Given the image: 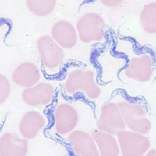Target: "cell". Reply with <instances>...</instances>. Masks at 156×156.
Instances as JSON below:
<instances>
[{"instance_id":"1","label":"cell","mask_w":156,"mask_h":156,"mask_svg":"<svg viewBox=\"0 0 156 156\" xmlns=\"http://www.w3.org/2000/svg\"><path fill=\"white\" fill-rule=\"evenodd\" d=\"M118 105L126 126L130 130L144 135L151 131V122L141 105L129 101H121Z\"/></svg>"},{"instance_id":"2","label":"cell","mask_w":156,"mask_h":156,"mask_svg":"<svg viewBox=\"0 0 156 156\" xmlns=\"http://www.w3.org/2000/svg\"><path fill=\"white\" fill-rule=\"evenodd\" d=\"M65 88L69 93L82 91L90 99L98 98L101 93L91 71L76 69L71 72L65 81Z\"/></svg>"},{"instance_id":"3","label":"cell","mask_w":156,"mask_h":156,"mask_svg":"<svg viewBox=\"0 0 156 156\" xmlns=\"http://www.w3.org/2000/svg\"><path fill=\"white\" fill-rule=\"evenodd\" d=\"M122 156H144L150 149L151 142L144 135L132 130H122L117 135Z\"/></svg>"},{"instance_id":"4","label":"cell","mask_w":156,"mask_h":156,"mask_svg":"<svg viewBox=\"0 0 156 156\" xmlns=\"http://www.w3.org/2000/svg\"><path fill=\"white\" fill-rule=\"evenodd\" d=\"M126 127L118 104L108 102L102 107L98 122L99 130L117 135Z\"/></svg>"},{"instance_id":"5","label":"cell","mask_w":156,"mask_h":156,"mask_svg":"<svg viewBox=\"0 0 156 156\" xmlns=\"http://www.w3.org/2000/svg\"><path fill=\"white\" fill-rule=\"evenodd\" d=\"M77 29L79 37L83 42L99 41L103 37L104 21L98 14L88 13L79 20Z\"/></svg>"},{"instance_id":"6","label":"cell","mask_w":156,"mask_h":156,"mask_svg":"<svg viewBox=\"0 0 156 156\" xmlns=\"http://www.w3.org/2000/svg\"><path fill=\"white\" fill-rule=\"evenodd\" d=\"M38 50L44 66L53 69L62 62L64 54L60 45L51 37L42 36L37 41Z\"/></svg>"},{"instance_id":"7","label":"cell","mask_w":156,"mask_h":156,"mask_svg":"<svg viewBox=\"0 0 156 156\" xmlns=\"http://www.w3.org/2000/svg\"><path fill=\"white\" fill-rule=\"evenodd\" d=\"M154 71V62L152 57L144 54L133 57L124 70V74L128 78L139 82H148Z\"/></svg>"},{"instance_id":"8","label":"cell","mask_w":156,"mask_h":156,"mask_svg":"<svg viewBox=\"0 0 156 156\" xmlns=\"http://www.w3.org/2000/svg\"><path fill=\"white\" fill-rule=\"evenodd\" d=\"M78 114L69 104L62 103L54 111V126L56 131L62 135L72 132L78 122Z\"/></svg>"},{"instance_id":"9","label":"cell","mask_w":156,"mask_h":156,"mask_svg":"<svg viewBox=\"0 0 156 156\" xmlns=\"http://www.w3.org/2000/svg\"><path fill=\"white\" fill-rule=\"evenodd\" d=\"M74 152L79 156H100L96 143L90 134L80 130L71 132L68 136Z\"/></svg>"},{"instance_id":"10","label":"cell","mask_w":156,"mask_h":156,"mask_svg":"<svg viewBox=\"0 0 156 156\" xmlns=\"http://www.w3.org/2000/svg\"><path fill=\"white\" fill-rule=\"evenodd\" d=\"M54 95L53 87L48 83L41 82L23 90L21 96L25 103L37 107L49 104Z\"/></svg>"},{"instance_id":"11","label":"cell","mask_w":156,"mask_h":156,"mask_svg":"<svg viewBox=\"0 0 156 156\" xmlns=\"http://www.w3.org/2000/svg\"><path fill=\"white\" fill-rule=\"evenodd\" d=\"M28 143L26 138L17 134L7 132L0 138V156H26Z\"/></svg>"},{"instance_id":"12","label":"cell","mask_w":156,"mask_h":156,"mask_svg":"<svg viewBox=\"0 0 156 156\" xmlns=\"http://www.w3.org/2000/svg\"><path fill=\"white\" fill-rule=\"evenodd\" d=\"M45 124V119L39 112L31 110L26 112L23 116L19 125V130L23 138L32 139L38 135Z\"/></svg>"},{"instance_id":"13","label":"cell","mask_w":156,"mask_h":156,"mask_svg":"<svg viewBox=\"0 0 156 156\" xmlns=\"http://www.w3.org/2000/svg\"><path fill=\"white\" fill-rule=\"evenodd\" d=\"M40 77V73L38 67L30 62L21 64L12 74L13 81L16 84L27 88L37 84Z\"/></svg>"},{"instance_id":"14","label":"cell","mask_w":156,"mask_h":156,"mask_svg":"<svg viewBox=\"0 0 156 156\" xmlns=\"http://www.w3.org/2000/svg\"><path fill=\"white\" fill-rule=\"evenodd\" d=\"M52 35L54 40L65 48H72L77 43L76 30L70 23L66 21L56 23L52 27Z\"/></svg>"},{"instance_id":"15","label":"cell","mask_w":156,"mask_h":156,"mask_svg":"<svg viewBox=\"0 0 156 156\" xmlns=\"http://www.w3.org/2000/svg\"><path fill=\"white\" fill-rule=\"evenodd\" d=\"M92 136L96 143L100 156H118L120 149L118 140L113 134L95 130Z\"/></svg>"},{"instance_id":"16","label":"cell","mask_w":156,"mask_h":156,"mask_svg":"<svg viewBox=\"0 0 156 156\" xmlns=\"http://www.w3.org/2000/svg\"><path fill=\"white\" fill-rule=\"evenodd\" d=\"M140 21L146 32L156 34V2H150L144 7L140 13Z\"/></svg>"},{"instance_id":"17","label":"cell","mask_w":156,"mask_h":156,"mask_svg":"<svg viewBox=\"0 0 156 156\" xmlns=\"http://www.w3.org/2000/svg\"><path fill=\"white\" fill-rule=\"evenodd\" d=\"M56 0H26L29 10L38 16H46L51 13L55 5Z\"/></svg>"},{"instance_id":"18","label":"cell","mask_w":156,"mask_h":156,"mask_svg":"<svg viewBox=\"0 0 156 156\" xmlns=\"http://www.w3.org/2000/svg\"><path fill=\"white\" fill-rule=\"evenodd\" d=\"M10 92V84L3 75L0 76V103L2 104L8 98Z\"/></svg>"},{"instance_id":"19","label":"cell","mask_w":156,"mask_h":156,"mask_svg":"<svg viewBox=\"0 0 156 156\" xmlns=\"http://www.w3.org/2000/svg\"><path fill=\"white\" fill-rule=\"evenodd\" d=\"M101 1L107 7H116L121 4L123 0H101Z\"/></svg>"},{"instance_id":"20","label":"cell","mask_w":156,"mask_h":156,"mask_svg":"<svg viewBox=\"0 0 156 156\" xmlns=\"http://www.w3.org/2000/svg\"><path fill=\"white\" fill-rule=\"evenodd\" d=\"M144 156H156V149H150Z\"/></svg>"}]
</instances>
